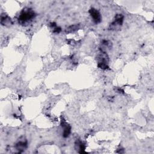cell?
I'll return each mask as SVG.
<instances>
[{
	"instance_id": "cell-1",
	"label": "cell",
	"mask_w": 154,
	"mask_h": 154,
	"mask_svg": "<svg viewBox=\"0 0 154 154\" xmlns=\"http://www.w3.org/2000/svg\"><path fill=\"white\" fill-rule=\"evenodd\" d=\"M35 16V14L32 9L28 8H23L19 16V23L23 25L25 24H28L31 21H32Z\"/></svg>"
},
{
	"instance_id": "cell-2",
	"label": "cell",
	"mask_w": 154,
	"mask_h": 154,
	"mask_svg": "<svg viewBox=\"0 0 154 154\" xmlns=\"http://www.w3.org/2000/svg\"><path fill=\"white\" fill-rule=\"evenodd\" d=\"M108 56L106 55V53L104 52H102L100 55H99V58H98V63H97V66L99 68L102 69H106L108 68Z\"/></svg>"
},
{
	"instance_id": "cell-3",
	"label": "cell",
	"mask_w": 154,
	"mask_h": 154,
	"mask_svg": "<svg viewBox=\"0 0 154 154\" xmlns=\"http://www.w3.org/2000/svg\"><path fill=\"white\" fill-rule=\"evenodd\" d=\"M123 22V16L122 14H117L116 17L114 20L110 25V27L111 29H117L120 27Z\"/></svg>"
},
{
	"instance_id": "cell-4",
	"label": "cell",
	"mask_w": 154,
	"mask_h": 154,
	"mask_svg": "<svg viewBox=\"0 0 154 154\" xmlns=\"http://www.w3.org/2000/svg\"><path fill=\"white\" fill-rule=\"evenodd\" d=\"M89 13L93 19V20L95 23H98L100 22L102 17L100 13L96 9L94 8H91L89 10Z\"/></svg>"
},
{
	"instance_id": "cell-5",
	"label": "cell",
	"mask_w": 154,
	"mask_h": 154,
	"mask_svg": "<svg viewBox=\"0 0 154 154\" xmlns=\"http://www.w3.org/2000/svg\"><path fill=\"white\" fill-rule=\"evenodd\" d=\"M61 126H62V127H63V129H64L63 137H67L70 133V130H71L70 126L64 120H61Z\"/></svg>"
},
{
	"instance_id": "cell-6",
	"label": "cell",
	"mask_w": 154,
	"mask_h": 154,
	"mask_svg": "<svg viewBox=\"0 0 154 154\" xmlns=\"http://www.w3.org/2000/svg\"><path fill=\"white\" fill-rule=\"evenodd\" d=\"M27 147V142L26 140H20L16 145V148L19 151H22Z\"/></svg>"
},
{
	"instance_id": "cell-7",
	"label": "cell",
	"mask_w": 154,
	"mask_h": 154,
	"mask_svg": "<svg viewBox=\"0 0 154 154\" xmlns=\"http://www.w3.org/2000/svg\"><path fill=\"white\" fill-rule=\"evenodd\" d=\"M1 23L2 25H7L11 24V21L10 18H9L7 16H5V14H2L1 16Z\"/></svg>"
}]
</instances>
